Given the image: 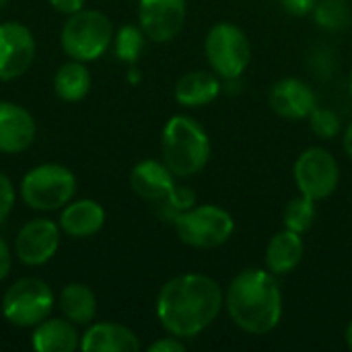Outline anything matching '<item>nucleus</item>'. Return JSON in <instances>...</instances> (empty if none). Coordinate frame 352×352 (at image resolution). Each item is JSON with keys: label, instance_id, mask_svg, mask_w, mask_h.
Returning <instances> with one entry per match:
<instances>
[{"label": "nucleus", "instance_id": "nucleus-9", "mask_svg": "<svg viewBox=\"0 0 352 352\" xmlns=\"http://www.w3.org/2000/svg\"><path fill=\"white\" fill-rule=\"evenodd\" d=\"M293 177L299 194L320 202L330 198L338 190L340 167L336 157L328 148L309 146L297 157L293 167Z\"/></svg>", "mask_w": 352, "mask_h": 352}, {"label": "nucleus", "instance_id": "nucleus-17", "mask_svg": "<svg viewBox=\"0 0 352 352\" xmlns=\"http://www.w3.org/2000/svg\"><path fill=\"white\" fill-rule=\"evenodd\" d=\"M105 225V210L99 202L82 198L68 202L60 214V229L74 239H87L99 233Z\"/></svg>", "mask_w": 352, "mask_h": 352}, {"label": "nucleus", "instance_id": "nucleus-37", "mask_svg": "<svg viewBox=\"0 0 352 352\" xmlns=\"http://www.w3.org/2000/svg\"><path fill=\"white\" fill-rule=\"evenodd\" d=\"M4 4H6V0H0V8H2Z\"/></svg>", "mask_w": 352, "mask_h": 352}, {"label": "nucleus", "instance_id": "nucleus-34", "mask_svg": "<svg viewBox=\"0 0 352 352\" xmlns=\"http://www.w3.org/2000/svg\"><path fill=\"white\" fill-rule=\"evenodd\" d=\"M344 342H346L349 351H352V320H351V322H349L346 330H344Z\"/></svg>", "mask_w": 352, "mask_h": 352}, {"label": "nucleus", "instance_id": "nucleus-26", "mask_svg": "<svg viewBox=\"0 0 352 352\" xmlns=\"http://www.w3.org/2000/svg\"><path fill=\"white\" fill-rule=\"evenodd\" d=\"M309 120V126H311V132L322 138V140H332L340 134L342 130V122H340V116L334 111V109H328V107H316L311 111V116L307 118Z\"/></svg>", "mask_w": 352, "mask_h": 352}, {"label": "nucleus", "instance_id": "nucleus-2", "mask_svg": "<svg viewBox=\"0 0 352 352\" xmlns=\"http://www.w3.org/2000/svg\"><path fill=\"white\" fill-rule=\"evenodd\" d=\"M225 309L245 334L266 336L283 320V289L268 268H245L225 291Z\"/></svg>", "mask_w": 352, "mask_h": 352}, {"label": "nucleus", "instance_id": "nucleus-6", "mask_svg": "<svg viewBox=\"0 0 352 352\" xmlns=\"http://www.w3.org/2000/svg\"><path fill=\"white\" fill-rule=\"evenodd\" d=\"M204 54L221 80H237L252 62V43L243 29L223 21L210 27L204 39Z\"/></svg>", "mask_w": 352, "mask_h": 352}, {"label": "nucleus", "instance_id": "nucleus-24", "mask_svg": "<svg viewBox=\"0 0 352 352\" xmlns=\"http://www.w3.org/2000/svg\"><path fill=\"white\" fill-rule=\"evenodd\" d=\"M311 14L318 27L326 31H342L352 21L351 6L346 0H318Z\"/></svg>", "mask_w": 352, "mask_h": 352}, {"label": "nucleus", "instance_id": "nucleus-36", "mask_svg": "<svg viewBox=\"0 0 352 352\" xmlns=\"http://www.w3.org/2000/svg\"><path fill=\"white\" fill-rule=\"evenodd\" d=\"M349 91H351V97H352V72H351V80H349Z\"/></svg>", "mask_w": 352, "mask_h": 352}, {"label": "nucleus", "instance_id": "nucleus-30", "mask_svg": "<svg viewBox=\"0 0 352 352\" xmlns=\"http://www.w3.org/2000/svg\"><path fill=\"white\" fill-rule=\"evenodd\" d=\"M184 342H182V338H177V336H165V338H161V340H155L151 346H148V352H184Z\"/></svg>", "mask_w": 352, "mask_h": 352}, {"label": "nucleus", "instance_id": "nucleus-12", "mask_svg": "<svg viewBox=\"0 0 352 352\" xmlns=\"http://www.w3.org/2000/svg\"><path fill=\"white\" fill-rule=\"evenodd\" d=\"M60 245V225L50 219H33L14 237V254L27 266L50 262Z\"/></svg>", "mask_w": 352, "mask_h": 352}, {"label": "nucleus", "instance_id": "nucleus-32", "mask_svg": "<svg viewBox=\"0 0 352 352\" xmlns=\"http://www.w3.org/2000/svg\"><path fill=\"white\" fill-rule=\"evenodd\" d=\"M50 4L62 14H74L85 8V0H50Z\"/></svg>", "mask_w": 352, "mask_h": 352}, {"label": "nucleus", "instance_id": "nucleus-1", "mask_svg": "<svg viewBox=\"0 0 352 352\" xmlns=\"http://www.w3.org/2000/svg\"><path fill=\"white\" fill-rule=\"evenodd\" d=\"M225 307L221 285L206 274L188 272L167 280L155 303L163 330L182 340L208 330Z\"/></svg>", "mask_w": 352, "mask_h": 352}, {"label": "nucleus", "instance_id": "nucleus-13", "mask_svg": "<svg viewBox=\"0 0 352 352\" xmlns=\"http://www.w3.org/2000/svg\"><path fill=\"white\" fill-rule=\"evenodd\" d=\"M270 107L278 118L285 120H305L318 107V95L314 87L301 78L287 76L274 82L268 95Z\"/></svg>", "mask_w": 352, "mask_h": 352}, {"label": "nucleus", "instance_id": "nucleus-15", "mask_svg": "<svg viewBox=\"0 0 352 352\" xmlns=\"http://www.w3.org/2000/svg\"><path fill=\"white\" fill-rule=\"evenodd\" d=\"M130 186L136 196L148 202H163L177 186L175 175L163 161L144 159L130 171Z\"/></svg>", "mask_w": 352, "mask_h": 352}, {"label": "nucleus", "instance_id": "nucleus-23", "mask_svg": "<svg viewBox=\"0 0 352 352\" xmlns=\"http://www.w3.org/2000/svg\"><path fill=\"white\" fill-rule=\"evenodd\" d=\"M318 202L311 200L309 196L299 194L297 198H293L283 212V225L285 229H291L295 233H307L318 219Z\"/></svg>", "mask_w": 352, "mask_h": 352}, {"label": "nucleus", "instance_id": "nucleus-16", "mask_svg": "<svg viewBox=\"0 0 352 352\" xmlns=\"http://www.w3.org/2000/svg\"><path fill=\"white\" fill-rule=\"evenodd\" d=\"M303 256H305L303 235L291 229H283L270 237L266 245L264 262H266V268L274 276H287L299 268V264L303 262Z\"/></svg>", "mask_w": 352, "mask_h": 352}, {"label": "nucleus", "instance_id": "nucleus-18", "mask_svg": "<svg viewBox=\"0 0 352 352\" xmlns=\"http://www.w3.org/2000/svg\"><path fill=\"white\" fill-rule=\"evenodd\" d=\"M80 349L85 352H138L140 340L130 328L122 324L103 322L91 326L85 332Z\"/></svg>", "mask_w": 352, "mask_h": 352}, {"label": "nucleus", "instance_id": "nucleus-8", "mask_svg": "<svg viewBox=\"0 0 352 352\" xmlns=\"http://www.w3.org/2000/svg\"><path fill=\"white\" fill-rule=\"evenodd\" d=\"M54 309V293L41 278L27 276L12 283L2 297V316L19 328H35Z\"/></svg>", "mask_w": 352, "mask_h": 352}, {"label": "nucleus", "instance_id": "nucleus-4", "mask_svg": "<svg viewBox=\"0 0 352 352\" xmlns=\"http://www.w3.org/2000/svg\"><path fill=\"white\" fill-rule=\"evenodd\" d=\"M113 41V25L107 14L99 10H78L68 14L62 27V50L78 62H91L101 58Z\"/></svg>", "mask_w": 352, "mask_h": 352}, {"label": "nucleus", "instance_id": "nucleus-3", "mask_svg": "<svg viewBox=\"0 0 352 352\" xmlns=\"http://www.w3.org/2000/svg\"><path fill=\"white\" fill-rule=\"evenodd\" d=\"M163 163L175 177H194L206 169L212 144L208 132L190 116H171L161 134Z\"/></svg>", "mask_w": 352, "mask_h": 352}, {"label": "nucleus", "instance_id": "nucleus-19", "mask_svg": "<svg viewBox=\"0 0 352 352\" xmlns=\"http://www.w3.org/2000/svg\"><path fill=\"white\" fill-rule=\"evenodd\" d=\"M221 76L214 72L192 70L175 82V101L184 107H204L221 95Z\"/></svg>", "mask_w": 352, "mask_h": 352}, {"label": "nucleus", "instance_id": "nucleus-22", "mask_svg": "<svg viewBox=\"0 0 352 352\" xmlns=\"http://www.w3.org/2000/svg\"><path fill=\"white\" fill-rule=\"evenodd\" d=\"M91 89V74L85 62L72 60L62 64L54 76V91L62 101H80Z\"/></svg>", "mask_w": 352, "mask_h": 352}, {"label": "nucleus", "instance_id": "nucleus-27", "mask_svg": "<svg viewBox=\"0 0 352 352\" xmlns=\"http://www.w3.org/2000/svg\"><path fill=\"white\" fill-rule=\"evenodd\" d=\"M192 206H196V194L190 188H175L163 202H159V214L173 223L182 212L190 210Z\"/></svg>", "mask_w": 352, "mask_h": 352}, {"label": "nucleus", "instance_id": "nucleus-35", "mask_svg": "<svg viewBox=\"0 0 352 352\" xmlns=\"http://www.w3.org/2000/svg\"><path fill=\"white\" fill-rule=\"evenodd\" d=\"M130 72H132V74H130V76H128V78H130V80H132V82H136V80H138V78H140V76H138V74H136V72H138V70H130Z\"/></svg>", "mask_w": 352, "mask_h": 352}, {"label": "nucleus", "instance_id": "nucleus-7", "mask_svg": "<svg viewBox=\"0 0 352 352\" xmlns=\"http://www.w3.org/2000/svg\"><path fill=\"white\" fill-rule=\"evenodd\" d=\"M76 192L74 173L58 163H43L29 169L21 182V198L33 210H58Z\"/></svg>", "mask_w": 352, "mask_h": 352}, {"label": "nucleus", "instance_id": "nucleus-14", "mask_svg": "<svg viewBox=\"0 0 352 352\" xmlns=\"http://www.w3.org/2000/svg\"><path fill=\"white\" fill-rule=\"evenodd\" d=\"M35 140V120L23 105L0 101V153H23Z\"/></svg>", "mask_w": 352, "mask_h": 352}, {"label": "nucleus", "instance_id": "nucleus-20", "mask_svg": "<svg viewBox=\"0 0 352 352\" xmlns=\"http://www.w3.org/2000/svg\"><path fill=\"white\" fill-rule=\"evenodd\" d=\"M31 344L37 352H74L80 346V338L72 322L43 320L35 326Z\"/></svg>", "mask_w": 352, "mask_h": 352}, {"label": "nucleus", "instance_id": "nucleus-10", "mask_svg": "<svg viewBox=\"0 0 352 352\" xmlns=\"http://www.w3.org/2000/svg\"><path fill=\"white\" fill-rule=\"evenodd\" d=\"M186 0H138V23L146 39L167 43L175 39L186 23Z\"/></svg>", "mask_w": 352, "mask_h": 352}, {"label": "nucleus", "instance_id": "nucleus-29", "mask_svg": "<svg viewBox=\"0 0 352 352\" xmlns=\"http://www.w3.org/2000/svg\"><path fill=\"white\" fill-rule=\"evenodd\" d=\"M318 0H280V6L293 16H307L314 12Z\"/></svg>", "mask_w": 352, "mask_h": 352}, {"label": "nucleus", "instance_id": "nucleus-25", "mask_svg": "<svg viewBox=\"0 0 352 352\" xmlns=\"http://www.w3.org/2000/svg\"><path fill=\"white\" fill-rule=\"evenodd\" d=\"M144 31L136 25H124L118 29V33L113 35V47H116V56L126 62V64H136L142 50H144Z\"/></svg>", "mask_w": 352, "mask_h": 352}, {"label": "nucleus", "instance_id": "nucleus-33", "mask_svg": "<svg viewBox=\"0 0 352 352\" xmlns=\"http://www.w3.org/2000/svg\"><path fill=\"white\" fill-rule=\"evenodd\" d=\"M342 146H344V153H346V155L352 159V122L346 126V130H344Z\"/></svg>", "mask_w": 352, "mask_h": 352}, {"label": "nucleus", "instance_id": "nucleus-28", "mask_svg": "<svg viewBox=\"0 0 352 352\" xmlns=\"http://www.w3.org/2000/svg\"><path fill=\"white\" fill-rule=\"evenodd\" d=\"M12 206H14V188H12V182L4 173H0V225L8 219Z\"/></svg>", "mask_w": 352, "mask_h": 352}, {"label": "nucleus", "instance_id": "nucleus-31", "mask_svg": "<svg viewBox=\"0 0 352 352\" xmlns=\"http://www.w3.org/2000/svg\"><path fill=\"white\" fill-rule=\"evenodd\" d=\"M10 268H12V254L8 243L0 237V283L10 274Z\"/></svg>", "mask_w": 352, "mask_h": 352}, {"label": "nucleus", "instance_id": "nucleus-11", "mask_svg": "<svg viewBox=\"0 0 352 352\" xmlns=\"http://www.w3.org/2000/svg\"><path fill=\"white\" fill-rule=\"evenodd\" d=\"M35 58V37L19 21L0 23V80L23 76Z\"/></svg>", "mask_w": 352, "mask_h": 352}, {"label": "nucleus", "instance_id": "nucleus-5", "mask_svg": "<svg viewBox=\"0 0 352 352\" xmlns=\"http://www.w3.org/2000/svg\"><path fill=\"white\" fill-rule=\"evenodd\" d=\"M182 243L194 250H214L225 245L235 233V221L229 210L217 204H196L173 221Z\"/></svg>", "mask_w": 352, "mask_h": 352}, {"label": "nucleus", "instance_id": "nucleus-21", "mask_svg": "<svg viewBox=\"0 0 352 352\" xmlns=\"http://www.w3.org/2000/svg\"><path fill=\"white\" fill-rule=\"evenodd\" d=\"M60 309L74 326H89L97 316V297L91 287L82 283H70L60 293Z\"/></svg>", "mask_w": 352, "mask_h": 352}]
</instances>
